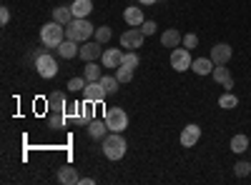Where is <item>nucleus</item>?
Instances as JSON below:
<instances>
[{"mask_svg": "<svg viewBox=\"0 0 251 185\" xmlns=\"http://www.w3.org/2000/svg\"><path fill=\"white\" fill-rule=\"evenodd\" d=\"M8 20H10V10L3 5L0 8V25H8Z\"/></svg>", "mask_w": 251, "mask_h": 185, "instance_id": "37", "label": "nucleus"}, {"mask_svg": "<svg viewBox=\"0 0 251 185\" xmlns=\"http://www.w3.org/2000/svg\"><path fill=\"white\" fill-rule=\"evenodd\" d=\"M103 120H106L111 133H123L126 128H128V113H126L123 108H106Z\"/></svg>", "mask_w": 251, "mask_h": 185, "instance_id": "4", "label": "nucleus"}, {"mask_svg": "<svg viewBox=\"0 0 251 185\" xmlns=\"http://www.w3.org/2000/svg\"><path fill=\"white\" fill-rule=\"evenodd\" d=\"M55 50H58V55H60V58H66V60H71V58H75V55L80 53L78 43H75V40H68V38L63 40V43H60Z\"/></svg>", "mask_w": 251, "mask_h": 185, "instance_id": "18", "label": "nucleus"}, {"mask_svg": "<svg viewBox=\"0 0 251 185\" xmlns=\"http://www.w3.org/2000/svg\"><path fill=\"white\" fill-rule=\"evenodd\" d=\"M239 105V98L231 93V90H226L221 98H219V108H224V110H231V108H236Z\"/></svg>", "mask_w": 251, "mask_h": 185, "instance_id": "25", "label": "nucleus"}, {"mask_svg": "<svg viewBox=\"0 0 251 185\" xmlns=\"http://www.w3.org/2000/svg\"><path fill=\"white\" fill-rule=\"evenodd\" d=\"M86 85H88V80H86V78H80V75H75V78L68 80V85H66V88H68L71 93H83V90H86Z\"/></svg>", "mask_w": 251, "mask_h": 185, "instance_id": "27", "label": "nucleus"}, {"mask_svg": "<svg viewBox=\"0 0 251 185\" xmlns=\"http://www.w3.org/2000/svg\"><path fill=\"white\" fill-rule=\"evenodd\" d=\"M73 18H75V15H73L71 5H58V8H53V20H55V23H60V25H68Z\"/></svg>", "mask_w": 251, "mask_h": 185, "instance_id": "21", "label": "nucleus"}, {"mask_svg": "<svg viewBox=\"0 0 251 185\" xmlns=\"http://www.w3.org/2000/svg\"><path fill=\"white\" fill-rule=\"evenodd\" d=\"M48 108H50L53 113H66V108H68L66 95H63V93H50V95H48Z\"/></svg>", "mask_w": 251, "mask_h": 185, "instance_id": "22", "label": "nucleus"}, {"mask_svg": "<svg viewBox=\"0 0 251 185\" xmlns=\"http://www.w3.org/2000/svg\"><path fill=\"white\" fill-rule=\"evenodd\" d=\"M93 105H96V103H91V100H83V115L75 120V125H88V123L96 118V115H93Z\"/></svg>", "mask_w": 251, "mask_h": 185, "instance_id": "23", "label": "nucleus"}, {"mask_svg": "<svg viewBox=\"0 0 251 185\" xmlns=\"http://www.w3.org/2000/svg\"><path fill=\"white\" fill-rule=\"evenodd\" d=\"M123 20L128 23L131 28H141L143 25V10L141 8H136V5H131V8H126V13H123Z\"/></svg>", "mask_w": 251, "mask_h": 185, "instance_id": "17", "label": "nucleus"}, {"mask_svg": "<svg viewBox=\"0 0 251 185\" xmlns=\"http://www.w3.org/2000/svg\"><path fill=\"white\" fill-rule=\"evenodd\" d=\"M143 30L141 28H131V30H126L123 35H121V48H126V50H136V48H141L143 45Z\"/></svg>", "mask_w": 251, "mask_h": 185, "instance_id": "7", "label": "nucleus"}, {"mask_svg": "<svg viewBox=\"0 0 251 185\" xmlns=\"http://www.w3.org/2000/svg\"><path fill=\"white\" fill-rule=\"evenodd\" d=\"M191 63H194V58H191V50L188 48H174L171 50V68L176 73H183V70H191Z\"/></svg>", "mask_w": 251, "mask_h": 185, "instance_id": "6", "label": "nucleus"}, {"mask_svg": "<svg viewBox=\"0 0 251 185\" xmlns=\"http://www.w3.org/2000/svg\"><path fill=\"white\" fill-rule=\"evenodd\" d=\"M78 168H73V165H63L60 170H58V183L60 185H78Z\"/></svg>", "mask_w": 251, "mask_h": 185, "instance_id": "16", "label": "nucleus"}, {"mask_svg": "<svg viewBox=\"0 0 251 185\" xmlns=\"http://www.w3.org/2000/svg\"><path fill=\"white\" fill-rule=\"evenodd\" d=\"M214 80H216V83L224 88V90H231L234 88V75L231 73H228V68H224V65H214Z\"/></svg>", "mask_w": 251, "mask_h": 185, "instance_id": "13", "label": "nucleus"}, {"mask_svg": "<svg viewBox=\"0 0 251 185\" xmlns=\"http://www.w3.org/2000/svg\"><path fill=\"white\" fill-rule=\"evenodd\" d=\"M116 78L121 80V85H123V83H131V78H133V68L118 65V68H116Z\"/></svg>", "mask_w": 251, "mask_h": 185, "instance_id": "30", "label": "nucleus"}, {"mask_svg": "<svg viewBox=\"0 0 251 185\" xmlns=\"http://www.w3.org/2000/svg\"><path fill=\"white\" fill-rule=\"evenodd\" d=\"M141 5H153V3H158V0H138Z\"/></svg>", "mask_w": 251, "mask_h": 185, "instance_id": "39", "label": "nucleus"}, {"mask_svg": "<svg viewBox=\"0 0 251 185\" xmlns=\"http://www.w3.org/2000/svg\"><path fill=\"white\" fill-rule=\"evenodd\" d=\"M108 95L106 90H103L100 80H91V83L86 85V90H83V100H91V103H103Z\"/></svg>", "mask_w": 251, "mask_h": 185, "instance_id": "10", "label": "nucleus"}, {"mask_svg": "<svg viewBox=\"0 0 251 185\" xmlns=\"http://www.w3.org/2000/svg\"><path fill=\"white\" fill-rule=\"evenodd\" d=\"M138 63H141V58H138V53H136V50H126V53H123V63H121V65L133 68V70H136V68H138Z\"/></svg>", "mask_w": 251, "mask_h": 185, "instance_id": "29", "label": "nucleus"}, {"mask_svg": "<svg viewBox=\"0 0 251 185\" xmlns=\"http://www.w3.org/2000/svg\"><path fill=\"white\" fill-rule=\"evenodd\" d=\"M234 173H236V178H246L251 173V163L249 160H239L236 165H234Z\"/></svg>", "mask_w": 251, "mask_h": 185, "instance_id": "32", "label": "nucleus"}, {"mask_svg": "<svg viewBox=\"0 0 251 185\" xmlns=\"http://www.w3.org/2000/svg\"><path fill=\"white\" fill-rule=\"evenodd\" d=\"M231 55H234V50H231L228 43H216L211 48V55H208V58L214 60V65H226L228 60H231Z\"/></svg>", "mask_w": 251, "mask_h": 185, "instance_id": "9", "label": "nucleus"}, {"mask_svg": "<svg viewBox=\"0 0 251 185\" xmlns=\"http://www.w3.org/2000/svg\"><path fill=\"white\" fill-rule=\"evenodd\" d=\"M71 10H73L75 18H88L93 13V0H73Z\"/></svg>", "mask_w": 251, "mask_h": 185, "instance_id": "20", "label": "nucleus"}, {"mask_svg": "<svg viewBox=\"0 0 251 185\" xmlns=\"http://www.w3.org/2000/svg\"><path fill=\"white\" fill-rule=\"evenodd\" d=\"M93 33H96V25L88 23V18H73L66 25V38L75 40V43H86V40L93 38Z\"/></svg>", "mask_w": 251, "mask_h": 185, "instance_id": "1", "label": "nucleus"}, {"mask_svg": "<svg viewBox=\"0 0 251 185\" xmlns=\"http://www.w3.org/2000/svg\"><path fill=\"white\" fill-rule=\"evenodd\" d=\"M100 55H103V50H100L98 40H96V43H88V40H86V43L80 45V53H78V58L86 60V63H93V60H98Z\"/></svg>", "mask_w": 251, "mask_h": 185, "instance_id": "11", "label": "nucleus"}, {"mask_svg": "<svg viewBox=\"0 0 251 185\" xmlns=\"http://www.w3.org/2000/svg\"><path fill=\"white\" fill-rule=\"evenodd\" d=\"M141 30H143V35H153L156 33V20H143Z\"/></svg>", "mask_w": 251, "mask_h": 185, "instance_id": "35", "label": "nucleus"}, {"mask_svg": "<svg viewBox=\"0 0 251 185\" xmlns=\"http://www.w3.org/2000/svg\"><path fill=\"white\" fill-rule=\"evenodd\" d=\"M35 73L40 78H55L58 75V63H55V58L50 53H38L35 55Z\"/></svg>", "mask_w": 251, "mask_h": 185, "instance_id": "5", "label": "nucleus"}, {"mask_svg": "<svg viewBox=\"0 0 251 185\" xmlns=\"http://www.w3.org/2000/svg\"><path fill=\"white\" fill-rule=\"evenodd\" d=\"M83 78H86L88 83H91V80H100V78H103L100 68L96 65V60H93V63H88V65H86V70H83Z\"/></svg>", "mask_w": 251, "mask_h": 185, "instance_id": "28", "label": "nucleus"}, {"mask_svg": "<svg viewBox=\"0 0 251 185\" xmlns=\"http://www.w3.org/2000/svg\"><path fill=\"white\" fill-rule=\"evenodd\" d=\"M96 183V178H80L78 180V185H93Z\"/></svg>", "mask_w": 251, "mask_h": 185, "instance_id": "38", "label": "nucleus"}, {"mask_svg": "<svg viewBox=\"0 0 251 185\" xmlns=\"http://www.w3.org/2000/svg\"><path fill=\"white\" fill-rule=\"evenodd\" d=\"M63 115H66V113H55V115L50 118V125H53V128H63V120H66Z\"/></svg>", "mask_w": 251, "mask_h": 185, "instance_id": "36", "label": "nucleus"}, {"mask_svg": "<svg viewBox=\"0 0 251 185\" xmlns=\"http://www.w3.org/2000/svg\"><path fill=\"white\" fill-rule=\"evenodd\" d=\"M100 85H103V90H106V95H113L118 90V85H121V80L116 75H103L100 78Z\"/></svg>", "mask_w": 251, "mask_h": 185, "instance_id": "24", "label": "nucleus"}, {"mask_svg": "<svg viewBox=\"0 0 251 185\" xmlns=\"http://www.w3.org/2000/svg\"><path fill=\"white\" fill-rule=\"evenodd\" d=\"M181 43H183V35H181L176 28H169V30L161 33V45H163V48H171V50H174V48H178Z\"/></svg>", "mask_w": 251, "mask_h": 185, "instance_id": "14", "label": "nucleus"}, {"mask_svg": "<svg viewBox=\"0 0 251 185\" xmlns=\"http://www.w3.org/2000/svg\"><path fill=\"white\" fill-rule=\"evenodd\" d=\"M66 115L68 118H80L83 115V103H68V108H66Z\"/></svg>", "mask_w": 251, "mask_h": 185, "instance_id": "33", "label": "nucleus"}, {"mask_svg": "<svg viewBox=\"0 0 251 185\" xmlns=\"http://www.w3.org/2000/svg\"><path fill=\"white\" fill-rule=\"evenodd\" d=\"M196 45H199V35H196V33H188V35H183V48L191 50V48H196Z\"/></svg>", "mask_w": 251, "mask_h": 185, "instance_id": "34", "label": "nucleus"}, {"mask_svg": "<svg viewBox=\"0 0 251 185\" xmlns=\"http://www.w3.org/2000/svg\"><path fill=\"white\" fill-rule=\"evenodd\" d=\"M100 63H103V68H113V70H116V68L123 63V50H118V48H108V50H103Z\"/></svg>", "mask_w": 251, "mask_h": 185, "instance_id": "12", "label": "nucleus"}, {"mask_svg": "<svg viewBox=\"0 0 251 185\" xmlns=\"http://www.w3.org/2000/svg\"><path fill=\"white\" fill-rule=\"evenodd\" d=\"M228 145H231V150H234V153H244V150L249 148V138L239 133V135H234V138H231V143H228Z\"/></svg>", "mask_w": 251, "mask_h": 185, "instance_id": "26", "label": "nucleus"}, {"mask_svg": "<svg viewBox=\"0 0 251 185\" xmlns=\"http://www.w3.org/2000/svg\"><path fill=\"white\" fill-rule=\"evenodd\" d=\"M111 35H113V33H111V28H108V25H100V28H96V40H98L100 45H106L108 40H111Z\"/></svg>", "mask_w": 251, "mask_h": 185, "instance_id": "31", "label": "nucleus"}, {"mask_svg": "<svg viewBox=\"0 0 251 185\" xmlns=\"http://www.w3.org/2000/svg\"><path fill=\"white\" fill-rule=\"evenodd\" d=\"M63 40H66V25H60L53 20V23H46L40 28V43L46 48H58Z\"/></svg>", "mask_w": 251, "mask_h": 185, "instance_id": "3", "label": "nucleus"}, {"mask_svg": "<svg viewBox=\"0 0 251 185\" xmlns=\"http://www.w3.org/2000/svg\"><path fill=\"white\" fill-rule=\"evenodd\" d=\"M88 135L93 138V140H103V138H106L111 130H108V125H106V120H98V118H93L91 123H88Z\"/></svg>", "mask_w": 251, "mask_h": 185, "instance_id": "15", "label": "nucleus"}, {"mask_svg": "<svg viewBox=\"0 0 251 185\" xmlns=\"http://www.w3.org/2000/svg\"><path fill=\"white\" fill-rule=\"evenodd\" d=\"M191 70L196 75H211L214 73V60L211 58H196L191 63Z\"/></svg>", "mask_w": 251, "mask_h": 185, "instance_id": "19", "label": "nucleus"}, {"mask_svg": "<svg viewBox=\"0 0 251 185\" xmlns=\"http://www.w3.org/2000/svg\"><path fill=\"white\" fill-rule=\"evenodd\" d=\"M199 140H201V128L196 125V123H191V125H186V128L181 130V135H178V143H181L183 148H194Z\"/></svg>", "mask_w": 251, "mask_h": 185, "instance_id": "8", "label": "nucleus"}, {"mask_svg": "<svg viewBox=\"0 0 251 185\" xmlns=\"http://www.w3.org/2000/svg\"><path fill=\"white\" fill-rule=\"evenodd\" d=\"M126 148H128V143H126L121 133H108L103 138V155L108 160H121L126 155Z\"/></svg>", "mask_w": 251, "mask_h": 185, "instance_id": "2", "label": "nucleus"}]
</instances>
